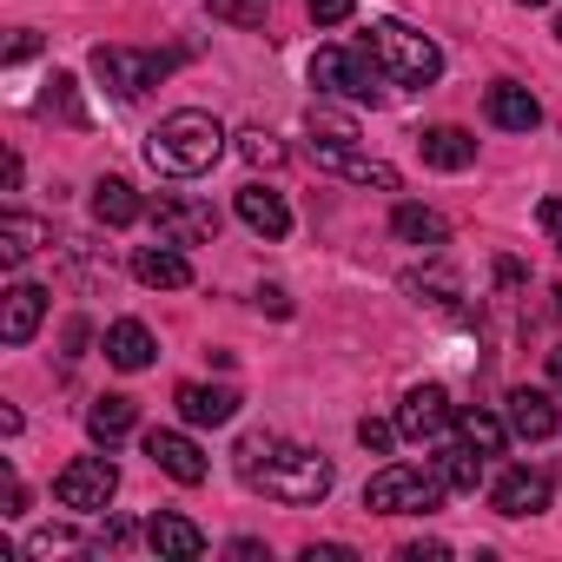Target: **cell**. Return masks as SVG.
<instances>
[{
  "label": "cell",
  "instance_id": "6da1fadb",
  "mask_svg": "<svg viewBox=\"0 0 562 562\" xmlns=\"http://www.w3.org/2000/svg\"><path fill=\"white\" fill-rule=\"evenodd\" d=\"M232 463L271 503H325L331 496V463L318 450H299L285 437H271V430H245L238 450H232Z\"/></svg>",
  "mask_w": 562,
  "mask_h": 562
},
{
  "label": "cell",
  "instance_id": "7a4b0ae2",
  "mask_svg": "<svg viewBox=\"0 0 562 562\" xmlns=\"http://www.w3.org/2000/svg\"><path fill=\"white\" fill-rule=\"evenodd\" d=\"M218 153H225V126L199 106H179L146 133V166L166 172V179H199V172L218 166Z\"/></svg>",
  "mask_w": 562,
  "mask_h": 562
},
{
  "label": "cell",
  "instance_id": "3957f363",
  "mask_svg": "<svg viewBox=\"0 0 562 562\" xmlns=\"http://www.w3.org/2000/svg\"><path fill=\"white\" fill-rule=\"evenodd\" d=\"M364 47L378 54V67L391 74V87H437V74H443L437 41H424V34L404 27V21H378Z\"/></svg>",
  "mask_w": 562,
  "mask_h": 562
},
{
  "label": "cell",
  "instance_id": "277c9868",
  "mask_svg": "<svg viewBox=\"0 0 562 562\" xmlns=\"http://www.w3.org/2000/svg\"><path fill=\"white\" fill-rule=\"evenodd\" d=\"M450 496V483H443V470L430 463H391V470H378L371 483H364V509L371 516H411V509H437Z\"/></svg>",
  "mask_w": 562,
  "mask_h": 562
},
{
  "label": "cell",
  "instance_id": "5b68a950",
  "mask_svg": "<svg viewBox=\"0 0 562 562\" xmlns=\"http://www.w3.org/2000/svg\"><path fill=\"white\" fill-rule=\"evenodd\" d=\"M384 80H391V74L378 67L371 47H318V54H312V87H318V93H338V100H358V106L371 100V106H378V100H384Z\"/></svg>",
  "mask_w": 562,
  "mask_h": 562
},
{
  "label": "cell",
  "instance_id": "8992f818",
  "mask_svg": "<svg viewBox=\"0 0 562 562\" xmlns=\"http://www.w3.org/2000/svg\"><path fill=\"white\" fill-rule=\"evenodd\" d=\"M93 74L113 100H139L146 87H159L172 74L166 54H146V47H93Z\"/></svg>",
  "mask_w": 562,
  "mask_h": 562
},
{
  "label": "cell",
  "instance_id": "52a82bcc",
  "mask_svg": "<svg viewBox=\"0 0 562 562\" xmlns=\"http://www.w3.org/2000/svg\"><path fill=\"white\" fill-rule=\"evenodd\" d=\"M54 496L60 509H80V516H100L113 496H120V470L106 457H74L60 476H54Z\"/></svg>",
  "mask_w": 562,
  "mask_h": 562
},
{
  "label": "cell",
  "instance_id": "ba28073f",
  "mask_svg": "<svg viewBox=\"0 0 562 562\" xmlns=\"http://www.w3.org/2000/svg\"><path fill=\"white\" fill-rule=\"evenodd\" d=\"M153 225H159L166 245H212L218 238V212L205 199H179V192L153 205Z\"/></svg>",
  "mask_w": 562,
  "mask_h": 562
},
{
  "label": "cell",
  "instance_id": "9c48e42d",
  "mask_svg": "<svg viewBox=\"0 0 562 562\" xmlns=\"http://www.w3.org/2000/svg\"><path fill=\"white\" fill-rule=\"evenodd\" d=\"M312 159H318L325 172L351 179V186H378V192H397V166H384V159H371V153H358V146H338V139H312Z\"/></svg>",
  "mask_w": 562,
  "mask_h": 562
},
{
  "label": "cell",
  "instance_id": "30bf717a",
  "mask_svg": "<svg viewBox=\"0 0 562 562\" xmlns=\"http://www.w3.org/2000/svg\"><path fill=\"white\" fill-rule=\"evenodd\" d=\"M450 424H457V411H450V397H443L437 384H417V391L397 404V430H404L411 443H437Z\"/></svg>",
  "mask_w": 562,
  "mask_h": 562
},
{
  "label": "cell",
  "instance_id": "8fae6325",
  "mask_svg": "<svg viewBox=\"0 0 562 562\" xmlns=\"http://www.w3.org/2000/svg\"><path fill=\"white\" fill-rule=\"evenodd\" d=\"M146 457H153L172 483H186V490H192V483H205V470H212V463H205V450H199L186 430H153V437H146Z\"/></svg>",
  "mask_w": 562,
  "mask_h": 562
},
{
  "label": "cell",
  "instance_id": "7c38bea8",
  "mask_svg": "<svg viewBox=\"0 0 562 562\" xmlns=\"http://www.w3.org/2000/svg\"><path fill=\"white\" fill-rule=\"evenodd\" d=\"M133 278L139 285H153V292H179V285H192V265H186V245H139L133 251Z\"/></svg>",
  "mask_w": 562,
  "mask_h": 562
},
{
  "label": "cell",
  "instance_id": "4fadbf2b",
  "mask_svg": "<svg viewBox=\"0 0 562 562\" xmlns=\"http://www.w3.org/2000/svg\"><path fill=\"white\" fill-rule=\"evenodd\" d=\"M483 113H490V126H503V133H529V126H542L536 93L516 87V80H496V87L483 93Z\"/></svg>",
  "mask_w": 562,
  "mask_h": 562
},
{
  "label": "cell",
  "instance_id": "5bb4252c",
  "mask_svg": "<svg viewBox=\"0 0 562 562\" xmlns=\"http://www.w3.org/2000/svg\"><path fill=\"white\" fill-rule=\"evenodd\" d=\"M490 503H496V516H542V509H549V476H536V470H503L496 490H490Z\"/></svg>",
  "mask_w": 562,
  "mask_h": 562
},
{
  "label": "cell",
  "instance_id": "9a60e30c",
  "mask_svg": "<svg viewBox=\"0 0 562 562\" xmlns=\"http://www.w3.org/2000/svg\"><path fill=\"white\" fill-rule=\"evenodd\" d=\"M41 318H47V292L41 285H14L8 299H0V338L8 345H27L41 331Z\"/></svg>",
  "mask_w": 562,
  "mask_h": 562
},
{
  "label": "cell",
  "instance_id": "2e32d148",
  "mask_svg": "<svg viewBox=\"0 0 562 562\" xmlns=\"http://www.w3.org/2000/svg\"><path fill=\"white\" fill-rule=\"evenodd\" d=\"M238 218H245L258 238H285V232H292V205L278 199L271 186H245V192H238Z\"/></svg>",
  "mask_w": 562,
  "mask_h": 562
},
{
  "label": "cell",
  "instance_id": "e0dca14e",
  "mask_svg": "<svg viewBox=\"0 0 562 562\" xmlns=\"http://www.w3.org/2000/svg\"><path fill=\"white\" fill-rule=\"evenodd\" d=\"M417 153H424V166H437V172H463V166L476 159V139H470L463 126H424V133H417Z\"/></svg>",
  "mask_w": 562,
  "mask_h": 562
},
{
  "label": "cell",
  "instance_id": "ac0fdd59",
  "mask_svg": "<svg viewBox=\"0 0 562 562\" xmlns=\"http://www.w3.org/2000/svg\"><path fill=\"white\" fill-rule=\"evenodd\" d=\"M153 351H159V345H153V331H146L139 318H120V325L106 331V364H113V371H146Z\"/></svg>",
  "mask_w": 562,
  "mask_h": 562
},
{
  "label": "cell",
  "instance_id": "d6986e66",
  "mask_svg": "<svg viewBox=\"0 0 562 562\" xmlns=\"http://www.w3.org/2000/svg\"><path fill=\"white\" fill-rule=\"evenodd\" d=\"M232 411H238V391H225V384H179V417L186 424H232Z\"/></svg>",
  "mask_w": 562,
  "mask_h": 562
},
{
  "label": "cell",
  "instance_id": "ffe728a7",
  "mask_svg": "<svg viewBox=\"0 0 562 562\" xmlns=\"http://www.w3.org/2000/svg\"><path fill=\"white\" fill-rule=\"evenodd\" d=\"M509 430H516L522 443L555 437V404H549V391H509Z\"/></svg>",
  "mask_w": 562,
  "mask_h": 562
},
{
  "label": "cell",
  "instance_id": "44dd1931",
  "mask_svg": "<svg viewBox=\"0 0 562 562\" xmlns=\"http://www.w3.org/2000/svg\"><path fill=\"white\" fill-rule=\"evenodd\" d=\"M146 542H153L166 562H192V555H205V529H199V522H186V516H153Z\"/></svg>",
  "mask_w": 562,
  "mask_h": 562
},
{
  "label": "cell",
  "instance_id": "7402d4cb",
  "mask_svg": "<svg viewBox=\"0 0 562 562\" xmlns=\"http://www.w3.org/2000/svg\"><path fill=\"white\" fill-rule=\"evenodd\" d=\"M391 232H397L404 245H424V251L450 245V218L430 212V205H397V212H391Z\"/></svg>",
  "mask_w": 562,
  "mask_h": 562
},
{
  "label": "cell",
  "instance_id": "603a6c76",
  "mask_svg": "<svg viewBox=\"0 0 562 562\" xmlns=\"http://www.w3.org/2000/svg\"><path fill=\"white\" fill-rule=\"evenodd\" d=\"M41 245H47V225L34 212H8V218H0V265H27Z\"/></svg>",
  "mask_w": 562,
  "mask_h": 562
},
{
  "label": "cell",
  "instance_id": "cb8c5ba5",
  "mask_svg": "<svg viewBox=\"0 0 562 562\" xmlns=\"http://www.w3.org/2000/svg\"><path fill=\"white\" fill-rule=\"evenodd\" d=\"M139 212H146V205H139V192H133L126 179H100V186H93V218H100V225L120 232V225H133Z\"/></svg>",
  "mask_w": 562,
  "mask_h": 562
},
{
  "label": "cell",
  "instance_id": "d4e9b609",
  "mask_svg": "<svg viewBox=\"0 0 562 562\" xmlns=\"http://www.w3.org/2000/svg\"><path fill=\"white\" fill-rule=\"evenodd\" d=\"M133 397H93V411H87V430H93V443H120L126 430H133Z\"/></svg>",
  "mask_w": 562,
  "mask_h": 562
},
{
  "label": "cell",
  "instance_id": "484cf974",
  "mask_svg": "<svg viewBox=\"0 0 562 562\" xmlns=\"http://www.w3.org/2000/svg\"><path fill=\"white\" fill-rule=\"evenodd\" d=\"M437 470H443V483H450V490H463V496H470V490L483 483V450H470V443H443V450H437Z\"/></svg>",
  "mask_w": 562,
  "mask_h": 562
},
{
  "label": "cell",
  "instance_id": "4316f807",
  "mask_svg": "<svg viewBox=\"0 0 562 562\" xmlns=\"http://www.w3.org/2000/svg\"><path fill=\"white\" fill-rule=\"evenodd\" d=\"M457 430H463V443H470V450L503 457V437H509V430H503V417H490V411H463V417H457Z\"/></svg>",
  "mask_w": 562,
  "mask_h": 562
},
{
  "label": "cell",
  "instance_id": "83f0119b",
  "mask_svg": "<svg viewBox=\"0 0 562 562\" xmlns=\"http://www.w3.org/2000/svg\"><path fill=\"white\" fill-rule=\"evenodd\" d=\"M238 153H245V166H285V139H278V133H265V126L238 133Z\"/></svg>",
  "mask_w": 562,
  "mask_h": 562
},
{
  "label": "cell",
  "instance_id": "f1b7e54d",
  "mask_svg": "<svg viewBox=\"0 0 562 562\" xmlns=\"http://www.w3.org/2000/svg\"><path fill=\"white\" fill-rule=\"evenodd\" d=\"M265 14H271V0H212V21L225 27H265Z\"/></svg>",
  "mask_w": 562,
  "mask_h": 562
},
{
  "label": "cell",
  "instance_id": "f546056e",
  "mask_svg": "<svg viewBox=\"0 0 562 562\" xmlns=\"http://www.w3.org/2000/svg\"><path fill=\"white\" fill-rule=\"evenodd\" d=\"M312 139H338V146H358V126H351V113H331V106H312Z\"/></svg>",
  "mask_w": 562,
  "mask_h": 562
},
{
  "label": "cell",
  "instance_id": "4dcf8cb0",
  "mask_svg": "<svg viewBox=\"0 0 562 562\" xmlns=\"http://www.w3.org/2000/svg\"><path fill=\"white\" fill-rule=\"evenodd\" d=\"M67 549H80L74 529H34V536H27V555H67Z\"/></svg>",
  "mask_w": 562,
  "mask_h": 562
},
{
  "label": "cell",
  "instance_id": "1f68e13d",
  "mask_svg": "<svg viewBox=\"0 0 562 562\" xmlns=\"http://www.w3.org/2000/svg\"><path fill=\"white\" fill-rule=\"evenodd\" d=\"M358 443H364L371 457H384V450L397 443V424H384V417H364V424H358Z\"/></svg>",
  "mask_w": 562,
  "mask_h": 562
},
{
  "label": "cell",
  "instance_id": "d6a6232c",
  "mask_svg": "<svg viewBox=\"0 0 562 562\" xmlns=\"http://www.w3.org/2000/svg\"><path fill=\"white\" fill-rule=\"evenodd\" d=\"M74 87H80L74 74H54V106H60V113L80 126V120H87V106H80V93H74Z\"/></svg>",
  "mask_w": 562,
  "mask_h": 562
},
{
  "label": "cell",
  "instance_id": "836d02e7",
  "mask_svg": "<svg viewBox=\"0 0 562 562\" xmlns=\"http://www.w3.org/2000/svg\"><path fill=\"white\" fill-rule=\"evenodd\" d=\"M305 14L318 27H338V21H351V0H305Z\"/></svg>",
  "mask_w": 562,
  "mask_h": 562
},
{
  "label": "cell",
  "instance_id": "e575fe53",
  "mask_svg": "<svg viewBox=\"0 0 562 562\" xmlns=\"http://www.w3.org/2000/svg\"><path fill=\"white\" fill-rule=\"evenodd\" d=\"M93 549H113V555H120V549H133V522L106 516V529H100V542H93Z\"/></svg>",
  "mask_w": 562,
  "mask_h": 562
},
{
  "label": "cell",
  "instance_id": "d590c367",
  "mask_svg": "<svg viewBox=\"0 0 562 562\" xmlns=\"http://www.w3.org/2000/svg\"><path fill=\"white\" fill-rule=\"evenodd\" d=\"M536 225H542V232H549V245L562 251V199H542V205H536Z\"/></svg>",
  "mask_w": 562,
  "mask_h": 562
},
{
  "label": "cell",
  "instance_id": "8d00e7d4",
  "mask_svg": "<svg viewBox=\"0 0 562 562\" xmlns=\"http://www.w3.org/2000/svg\"><path fill=\"white\" fill-rule=\"evenodd\" d=\"M258 312H271V318H292V299H285V285H258Z\"/></svg>",
  "mask_w": 562,
  "mask_h": 562
},
{
  "label": "cell",
  "instance_id": "74e56055",
  "mask_svg": "<svg viewBox=\"0 0 562 562\" xmlns=\"http://www.w3.org/2000/svg\"><path fill=\"white\" fill-rule=\"evenodd\" d=\"M305 562H358V549H345V542H312Z\"/></svg>",
  "mask_w": 562,
  "mask_h": 562
},
{
  "label": "cell",
  "instance_id": "f35d334b",
  "mask_svg": "<svg viewBox=\"0 0 562 562\" xmlns=\"http://www.w3.org/2000/svg\"><path fill=\"white\" fill-rule=\"evenodd\" d=\"M450 549L443 542H404V562H443Z\"/></svg>",
  "mask_w": 562,
  "mask_h": 562
},
{
  "label": "cell",
  "instance_id": "ab89813d",
  "mask_svg": "<svg viewBox=\"0 0 562 562\" xmlns=\"http://www.w3.org/2000/svg\"><path fill=\"white\" fill-rule=\"evenodd\" d=\"M34 47H41L34 34H14V47H8V60H34Z\"/></svg>",
  "mask_w": 562,
  "mask_h": 562
},
{
  "label": "cell",
  "instance_id": "60d3db41",
  "mask_svg": "<svg viewBox=\"0 0 562 562\" xmlns=\"http://www.w3.org/2000/svg\"><path fill=\"white\" fill-rule=\"evenodd\" d=\"M549 384H555V391H562V345H555V351H549Z\"/></svg>",
  "mask_w": 562,
  "mask_h": 562
},
{
  "label": "cell",
  "instance_id": "b9f144b4",
  "mask_svg": "<svg viewBox=\"0 0 562 562\" xmlns=\"http://www.w3.org/2000/svg\"><path fill=\"white\" fill-rule=\"evenodd\" d=\"M516 8H549V0H516Z\"/></svg>",
  "mask_w": 562,
  "mask_h": 562
},
{
  "label": "cell",
  "instance_id": "7bdbcfd3",
  "mask_svg": "<svg viewBox=\"0 0 562 562\" xmlns=\"http://www.w3.org/2000/svg\"><path fill=\"white\" fill-rule=\"evenodd\" d=\"M555 312H562V285H555Z\"/></svg>",
  "mask_w": 562,
  "mask_h": 562
},
{
  "label": "cell",
  "instance_id": "ee69618b",
  "mask_svg": "<svg viewBox=\"0 0 562 562\" xmlns=\"http://www.w3.org/2000/svg\"><path fill=\"white\" fill-rule=\"evenodd\" d=\"M555 41H562V21H555Z\"/></svg>",
  "mask_w": 562,
  "mask_h": 562
}]
</instances>
